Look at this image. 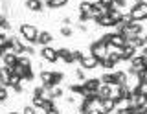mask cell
<instances>
[{
	"instance_id": "cell-1",
	"label": "cell",
	"mask_w": 147,
	"mask_h": 114,
	"mask_svg": "<svg viewBox=\"0 0 147 114\" xmlns=\"http://www.w3.org/2000/svg\"><path fill=\"white\" fill-rule=\"evenodd\" d=\"M110 48H112V46H109L107 42H103V40L99 39V40H96V42H92V44H90V53H92L94 57H98L99 61H101V59H107V57H109Z\"/></svg>"
},
{
	"instance_id": "cell-2",
	"label": "cell",
	"mask_w": 147,
	"mask_h": 114,
	"mask_svg": "<svg viewBox=\"0 0 147 114\" xmlns=\"http://www.w3.org/2000/svg\"><path fill=\"white\" fill-rule=\"evenodd\" d=\"M20 35H22V39H26L28 42H37L39 40V31H37V28L33 24H22L20 26Z\"/></svg>"
},
{
	"instance_id": "cell-3",
	"label": "cell",
	"mask_w": 147,
	"mask_h": 114,
	"mask_svg": "<svg viewBox=\"0 0 147 114\" xmlns=\"http://www.w3.org/2000/svg\"><path fill=\"white\" fill-rule=\"evenodd\" d=\"M131 17L134 19L136 22L140 20H145L147 19V2H140V4H134V6L131 7Z\"/></svg>"
},
{
	"instance_id": "cell-4",
	"label": "cell",
	"mask_w": 147,
	"mask_h": 114,
	"mask_svg": "<svg viewBox=\"0 0 147 114\" xmlns=\"http://www.w3.org/2000/svg\"><path fill=\"white\" fill-rule=\"evenodd\" d=\"M98 65H99V59L94 57L92 53H85V57L81 59V68H85V70H94Z\"/></svg>"
},
{
	"instance_id": "cell-5",
	"label": "cell",
	"mask_w": 147,
	"mask_h": 114,
	"mask_svg": "<svg viewBox=\"0 0 147 114\" xmlns=\"http://www.w3.org/2000/svg\"><path fill=\"white\" fill-rule=\"evenodd\" d=\"M92 19H99V17H103V15H109V7L107 6H103L101 2H94L92 4Z\"/></svg>"
},
{
	"instance_id": "cell-6",
	"label": "cell",
	"mask_w": 147,
	"mask_h": 114,
	"mask_svg": "<svg viewBox=\"0 0 147 114\" xmlns=\"http://www.w3.org/2000/svg\"><path fill=\"white\" fill-rule=\"evenodd\" d=\"M40 57H42L44 61H48V63H55L59 59L57 50H53V48H50V46H42V50H40Z\"/></svg>"
},
{
	"instance_id": "cell-7",
	"label": "cell",
	"mask_w": 147,
	"mask_h": 114,
	"mask_svg": "<svg viewBox=\"0 0 147 114\" xmlns=\"http://www.w3.org/2000/svg\"><path fill=\"white\" fill-rule=\"evenodd\" d=\"M119 50H121V59H123V61H131V59L136 55V50H138V48H136V46H132L131 42H127L125 46L119 48Z\"/></svg>"
},
{
	"instance_id": "cell-8",
	"label": "cell",
	"mask_w": 147,
	"mask_h": 114,
	"mask_svg": "<svg viewBox=\"0 0 147 114\" xmlns=\"http://www.w3.org/2000/svg\"><path fill=\"white\" fill-rule=\"evenodd\" d=\"M57 55H59V59H63L66 65H72V63H76L74 52H70L68 48H59V50H57Z\"/></svg>"
},
{
	"instance_id": "cell-9",
	"label": "cell",
	"mask_w": 147,
	"mask_h": 114,
	"mask_svg": "<svg viewBox=\"0 0 147 114\" xmlns=\"http://www.w3.org/2000/svg\"><path fill=\"white\" fill-rule=\"evenodd\" d=\"M2 61H4V66H15L18 63V55L15 52H6L2 55Z\"/></svg>"
},
{
	"instance_id": "cell-10",
	"label": "cell",
	"mask_w": 147,
	"mask_h": 114,
	"mask_svg": "<svg viewBox=\"0 0 147 114\" xmlns=\"http://www.w3.org/2000/svg\"><path fill=\"white\" fill-rule=\"evenodd\" d=\"M40 81H42V85H46L48 88H52V86H53V72L42 70V72H40Z\"/></svg>"
},
{
	"instance_id": "cell-11",
	"label": "cell",
	"mask_w": 147,
	"mask_h": 114,
	"mask_svg": "<svg viewBox=\"0 0 147 114\" xmlns=\"http://www.w3.org/2000/svg\"><path fill=\"white\" fill-rule=\"evenodd\" d=\"M110 94H112V85H107V83H101L99 90H98V96L101 99H107L110 98Z\"/></svg>"
},
{
	"instance_id": "cell-12",
	"label": "cell",
	"mask_w": 147,
	"mask_h": 114,
	"mask_svg": "<svg viewBox=\"0 0 147 114\" xmlns=\"http://www.w3.org/2000/svg\"><path fill=\"white\" fill-rule=\"evenodd\" d=\"M83 83H85V86H86L88 90H94V92H98L103 81H101V79H96V77H92V79H85Z\"/></svg>"
},
{
	"instance_id": "cell-13",
	"label": "cell",
	"mask_w": 147,
	"mask_h": 114,
	"mask_svg": "<svg viewBox=\"0 0 147 114\" xmlns=\"http://www.w3.org/2000/svg\"><path fill=\"white\" fill-rule=\"evenodd\" d=\"M118 107V103H116V99H112V98H107V99H103V111L105 114H110V112H114V109Z\"/></svg>"
},
{
	"instance_id": "cell-14",
	"label": "cell",
	"mask_w": 147,
	"mask_h": 114,
	"mask_svg": "<svg viewBox=\"0 0 147 114\" xmlns=\"http://www.w3.org/2000/svg\"><path fill=\"white\" fill-rule=\"evenodd\" d=\"M96 24L105 26V28H110V26H116V22L110 19V15H103V17H99V19H96Z\"/></svg>"
},
{
	"instance_id": "cell-15",
	"label": "cell",
	"mask_w": 147,
	"mask_h": 114,
	"mask_svg": "<svg viewBox=\"0 0 147 114\" xmlns=\"http://www.w3.org/2000/svg\"><path fill=\"white\" fill-rule=\"evenodd\" d=\"M52 40H53V37H52L50 31H40V33H39V40H37V42L42 44V46H48Z\"/></svg>"
},
{
	"instance_id": "cell-16",
	"label": "cell",
	"mask_w": 147,
	"mask_h": 114,
	"mask_svg": "<svg viewBox=\"0 0 147 114\" xmlns=\"http://www.w3.org/2000/svg\"><path fill=\"white\" fill-rule=\"evenodd\" d=\"M26 7L30 11H40L42 9V2L40 0H26Z\"/></svg>"
},
{
	"instance_id": "cell-17",
	"label": "cell",
	"mask_w": 147,
	"mask_h": 114,
	"mask_svg": "<svg viewBox=\"0 0 147 114\" xmlns=\"http://www.w3.org/2000/svg\"><path fill=\"white\" fill-rule=\"evenodd\" d=\"M26 48H28V46H24V44H22L18 39H13V52H15L17 55H22V53H26Z\"/></svg>"
},
{
	"instance_id": "cell-18",
	"label": "cell",
	"mask_w": 147,
	"mask_h": 114,
	"mask_svg": "<svg viewBox=\"0 0 147 114\" xmlns=\"http://www.w3.org/2000/svg\"><path fill=\"white\" fill-rule=\"evenodd\" d=\"M68 0H46V6L50 7V9H57V7H63L66 6Z\"/></svg>"
},
{
	"instance_id": "cell-19",
	"label": "cell",
	"mask_w": 147,
	"mask_h": 114,
	"mask_svg": "<svg viewBox=\"0 0 147 114\" xmlns=\"http://www.w3.org/2000/svg\"><path fill=\"white\" fill-rule=\"evenodd\" d=\"M46 99H48V98H44V96H33V98H31V105L37 107V109H42L44 103H46Z\"/></svg>"
},
{
	"instance_id": "cell-20",
	"label": "cell",
	"mask_w": 147,
	"mask_h": 114,
	"mask_svg": "<svg viewBox=\"0 0 147 114\" xmlns=\"http://www.w3.org/2000/svg\"><path fill=\"white\" fill-rule=\"evenodd\" d=\"M50 98L52 99H57V98H63V88L59 85H55V86H52L50 88Z\"/></svg>"
},
{
	"instance_id": "cell-21",
	"label": "cell",
	"mask_w": 147,
	"mask_h": 114,
	"mask_svg": "<svg viewBox=\"0 0 147 114\" xmlns=\"http://www.w3.org/2000/svg\"><path fill=\"white\" fill-rule=\"evenodd\" d=\"M129 42H131L132 44V46H136V48H144L145 46V37H142V35H136V37L134 39H132V40H129Z\"/></svg>"
},
{
	"instance_id": "cell-22",
	"label": "cell",
	"mask_w": 147,
	"mask_h": 114,
	"mask_svg": "<svg viewBox=\"0 0 147 114\" xmlns=\"http://www.w3.org/2000/svg\"><path fill=\"white\" fill-rule=\"evenodd\" d=\"M79 13L90 15V13H92V2H86V0H85V2H81V4H79ZM90 17H92V15H90Z\"/></svg>"
},
{
	"instance_id": "cell-23",
	"label": "cell",
	"mask_w": 147,
	"mask_h": 114,
	"mask_svg": "<svg viewBox=\"0 0 147 114\" xmlns=\"http://www.w3.org/2000/svg\"><path fill=\"white\" fill-rule=\"evenodd\" d=\"M101 81L107 85H116V74H103L101 76Z\"/></svg>"
},
{
	"instance_id": "cell-24",
	"label": "cell",
	"mask_w": 147,
	"mask_h": 114,
	"mask_svg": "<svg viewBox=\"0 0 147 114\" xmlns=\"http://www.w3.org/2000/svg\"><path fill=\"white\" fill-rule=\"evenodd\" d=\"M118 114H136V107H132V105L119 107V109H118Z\"/></svg>"
},
{
	"instance_id": "cell-25",
	"label": "cell",
	"mask_w": 147,
	"mask_h": 114,
	"mask_svg": "<svg viewBox=\"0 0 147 114\" xmlns=\"http://www.w3.org/2000/svg\"><path fill=\"white\" fill-rule=\"evenodd\" d=\"M132 90H134V92H138V94H144V96H147V79H145V81H142V83L138 85V86H134Z\"/></svg>"
},
{
	"instance_id": "cell-26",
	"label": "cell",
	"mask_w": 147,
	"mask_h": 114,
	"mask_svg": "<svg viewBox=\"0 0 147 114\" xmlns=\"http://www.w3.org/2000/svg\"><path fill=\"white\" fill-rule=\"evenodd\" d=\"M99 66H103V68H114V66H116V63L110 61V59L107 57V59H101V61H99Z\"/></svg>"
},
{
	"instance_id": "cell-27",
	"label": "cell",
	"mask_w": 147,
	"mask_h": 114,
	"mask_svg": "<svg viewBox=\"0 0 147 114\" xmlns=\"http://www.w3.org/2000/svg\"><path fill=\"white\" fill-rule=\"evenodd\" d=\"M52 109H55V103H53L52 98H48V99H46V103H44V107H42V111L48 112V111H52Z\"/></svg>"
},
{
	"instance_id": "cell-28",
	"label": "cell",
	"mask_w": 147,
	"mask_h": 114,
	"mask_svg": "<svg viewBox=\"0 0 147 114\" xmlns=\"http://www.w3.org/2000/svg\"><path fill=\"white\" fill-rule=\"evenodd\" d=\"M63 79H64V74H63V72H53V86L59 85Z\"/></svg>"
},
{
	"instance_id": "cell-29",
	"label": "cell",
	"mask_w": 147,
	"mask_h": 114,
	"mask_svg": "<svg viewBox=\"0 0 147 114\" xmlns=\"http://www.w3.org/2000/svg\"><path fill=\"white\" fill-rule=\"evenodd\" d=\"M18 65H22V66H31V61L28 57L24 55H18Z\"/></svg>"
},
{
	"instance_id": "cell-30",
	"label": "cell",
	"mask_w": 147,
	"mask_h": 114,
	"mask_svg": "<svg viewBox=\"0 0 147 114\" xmlns=\"http://www.w3.org/2000/svg\"><path fill=\"white\" fill-rule=\"evenodd\" d=\"M61 35H63V37H72V28H70V26H63V28H61Z\"/></svg>"
},
{
	"instance_id": "cell-31",
	"label": "cell",
	"mask_w": 147,
	"mask_h": 114,
	"mask_svg": "<svg viewBox=\"0 0 147 114\" xmlns=\"http://www.w3.org/2000/svg\"><path fill=\"white\" fill-rule=\"evenodd\" d=\"M0 26H2V30H4V31H7L9 28H11V26H9V22H7V19H6V17H2V19H0Z\"/></svg>"
},
{
	"instance_id": "cell-32",
	"label": "cell",
	"mask_w": 147,
	"mask_h": 114,
	"mask_svg": "<svg viewBox=\"0 0 147 114\" xmlns=\"http://www.w3.org/2000/svg\"><path fill=\"white\" fill-rule=\"evenodd\" d=\"M7 99V86H2L0 88V101H6Z\"/></svg>"
},
{
	"instance_id": "cell-33",
	"label": "cell",
	"mask_w": 147,
	"mask_h": 114,
	"mask_svg": "<svg viewBox=\"0 0 147 114\" xmlns=\"http://www.w3.org/2000/svg\"><path fill=\"white\" fill-rule=\"evenodd\" d=\"M83 70H85V68H77V70H76V77L81 79V81H85L86 77H85V72H83Z\"/></svg>"
},
{
	"instance_id": "cell-34",
	"label": "cell",
	"mask_w": 147,
	"mask_h": 114,
	"mask_svg": "<svg viewBox=\"0 0 147 114\" xmlns=\"http://www.w3.org/2000/svg\"><path fill=\"white\" fill-rule=\"evenodd\" d=\"M74 57H76V61H79V63H81V59L85 57V53H83L81 50H74Z\"/></svg>"
},
{
	"instance_id": "cell-35",
	"label": "cell",
	"mask_w": 147,
	"mask_h": 114,
	"mask_svg": "<svg viewBox=\"0 0 147 114\" xmlns=\"http://www.w3.org/2000/svg\"><path fill=\"white\" fill-rule=\"evenodd\" d=\"M35 109H37V107H33V105H30V107H24V112H22V114H37Z\"/></svg>"
},
{
	"instance_id": "cell-36",
	"label": "cell",
	"mask_w": 147,
	"mask_h": 114,
	"mask_svg": "<svg viewBox=\"0 0 147 114\" xmlns=\"http://www.w3.org/2000/svg\"><path fill=\"white\" fill-rule=\"evenodd\" d=\"M98 2H101V4H103V6H107V7L114 6V0H98Z\"/></svg>"
},
{
	"instance_id": "cell-37",
	"label": "cell",
	"mask_w": 147,
	"mask_h": 114,
	"mask_svg": "<svg viewBox=\"0 0 147 114\" xmlns=\"http://www.w3.org/2000/svg\"><path fill=\"white\" fill-rule=\"evenodd\" d=\"M114 6H116V7H123V6H125V0H114Z\"/></svg>"
},
{
	"instance_id": "cell-38",
	"label": "cell",
	"mask_w": 147,
	"mask_h": 114,
	"mask_svg": "<svg viewBox=\"0 0 147 114\" xmlns=\"http://www.w3.org/2000/svg\"><path fill=\"white\" fill-rule=\"evenodd\" d=\"M44 114H61V112H59L57 109H52V111H48V112H44Z\"/></svg>"
},
{
	"instance_id": "cell-39",
	"label": "cell",
	"mask_w": 147,
	"mask_h": 114,
	"mask_svg": "<svg viewBox=\"0 0 147 114\" xmlns=\"http://www.w3.org/2000/svg\"><path fill=\"white\" fill-rule=\"evenodd\" d=\"M63 24H64V26H68V24H70V19H68V17H66V19H63Z\"/></svg>"
},
{
	"instance_id": "cell-40",
	"label": "cell",
	"mask_w": 147,
	"mask_h": 114,
	"mask_svg": "<svg viewBox=\"0 0 147 114\" xmlns=\"http://www.w3.org/2000/svg\"><path fill=\"white\" fill-rule=\"evenodd\" d=\"M134 4H140V2H145V0H132Z\"/></svg>"
},
{
	"instance_id": "cell-41",
	"label": "cell",
	"mask_w": 147,
	"mask_h": 114,
	"mask_svg": "<svg viewBox=\"0 0 147 114\" xmlns=\"http://www.w3.org/2000/svg\"><path fill=\"white\" fill-rule=\"evenodd\" d=\"M144 37H145V42H147V33H145V35H144Z\"/></svg>"
},
{
	"instance_id": "cell-42",
	"label": "cell",
	"mask_w": 147,
	"mask_h": 114,
	"mask_svg": "<svg viewBox=\"0 0 147 114\" xmlns=\"http://www.w3.org/2000/svg\"><path fill=\"white\" fill-rule=\"evenodd\" d=\"M9 114H18V112H9Z\"/></svg>"
},
{
	"instance_id": "cell-43",
	"label": "cell",
	"mask_w": 147,
	"mask_h": 114,
	"mask_svg": "<svg viewBox=\"0 0 147 114\" xmlns=\"http://www.w3.org/2000/svg\"><path fill=\"white\" fill-rule=\"evenodd\" d=\"M76 114H83V112H76Z\"/></svg>"
},
{
	"instance_id": "cell-44",
	"label": "cell",
	"mask_w": 147,
	"mask_h": 114,
	"mask_svg": "<svg viewBox=\"0 0 147 114\" xmlns=\"http://www.w3.org/2000/svg\"><path fill=\"white\" fill-rule=\"evenodd\" d=\"M110 114H112V112H110Z\"/></svg>"
}]
</instances>
